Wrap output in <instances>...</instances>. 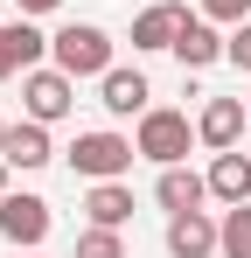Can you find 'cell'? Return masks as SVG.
Returning <instances> with one entry per match:
<instances>
[{
	"instance_id": "12",
	"label": "cell",
	"mask_w": 251,
	"mask_h": 258,
	"mask_svg": "<svg viewBox=\"0 0 251 258\" xmlns=\"http://www.w3.org/2000/svg\"><path fill=\"white\" fill-rule=\"evenodd\" d=\"M154 203H161L167 216L203 210V203H209V174H196V168H161V181H154Z\"/></svg>"
},
{
	"instance_id": "1",
	"label": "cell",
	"mask_w": 251,
	"mask_h": 258,
	"mask_svg": "<svg viewBox=\"0 0 251 258\" xmlns=\"http://www.w3.org/2000/svg\"><path fill=\"white\" fill-rule=\"evenodd\" d=\"M49 56H56V70H70V77H105V70H112V35H105L98 21H63V28L49 35Z\"/></svg>"
},
{
	"instance_id": "22",
	"label": "cell",
	"mask_w": 251,
	"mask_h": 258,
	"mask_svg": "<svg viewBox=\"0 0 251 258\" xmlns=\"http://www.w3.org/2000/svg\"><path fill=\"white\" fill-rule=\"evenodd\" d=\"M14 258H42V251H14Z\"/></svg>"
},
{
	"instance_id": "13",
	"label": "cell",
	"mask_w": 251,
	"mask_h": 258,
	"mask_svg": "<svg viewBox=\"0 0 251 258\" xmlns=\"http://www.w3.org/2000/svg\"><path fill=\"white\" fill-rule=\"evenodd\" d=\"M181 21H189V7H174V0H154L147 14H133V49H174Z\"/></svg>"
},
{
	"instance_id": "15",
	"label": "cell",
	"mask_w": 251,
	"mask_h": 258,
	"mask_svg": "<svg viewBox=\"0 0 251 258\" xmlns=\"http://www.w3.org/2000/svg\"><path fill=\"white\" fill-rule=\"evenodd\" d=\"M84 216H91V223H105V230H119L126 216H133V188H126V181H91Z\"/></svg>"
},
{
	"instance_id": "18",
	"label": "cell",
	"mask_w": 251,
	"mask_h": 258,
	"mask_svg": "<svg viewBox=\"0 0 251 258\" xmlns=\"http://www.w3.org/2000/svg\"><path fill=\"white\" fill-rule=\"evenodd\" d=\"M223 56H230L237 70H251V21H237V28L223 35Z\"/></svg>"
},
{
	"instance_id": "10",
	"label": "cell",
	"mask_w": 251,
	"mask_h": 258,
	"mask_svg": "<svg viewBox=\"0 0 251 258\" xmlns=\"http://www.w3.org/2000/svg\"><path fill=\"white\" fill-rule=\"evenodd\" d=\"M147 98H154V91H147V77H140V70H119V63H112V70L98 77V105H105L112 119H133V112H147Z\"/></svg>"
},
{
	"instance_id": "14",
	"label": "cell",
	"mask_w": 251,
	"mask_h": 258,
	"mask_svg": "<svg viewBox=\"0 0 251 258\" xmlns=\"http://www.w3.org/2000/svg\"><path fill=\"white\" fill-rule=\"evenodd\" d=\"M209 196H216V203H251V161L237 147H223V154L209 161Z\"/></svg>"
},
{
	"instance_id": "24",
	"label": "cell",
	"mask_w": 251,
	"mask_h": 258,
	"mask_svg": "<svg viewBox=\"0 0 251 258\" xmlns=\"http://www.w3.org/2000/svg\"><path fill=\"white\" fill-rule=\"evenodd\" d=\"M244 105H251V98H244Z\"/></svg>"
},
{
	"instance_id": "2",
	"label": "cell",
	"mask_w": 251,
	"mask_h": 258,
	"mask_svg": "<svg viewBox=\"0 0 251 258\" xmlns=\"http://www.w3.org/2000/svg\"><path fill=\"white\" fill-rule=\"evenodd\" d=\"M189 140H196L189 112H167V105H147V112H140V133H133V147H140L154 168H181V161H189Z\"/></svg>"
},
{
	"instance_id": "16",
	"label": "cell",
	"mask_w": 251,
	"mask_h": 258,
	"mask_svg": "<svg viewBox=\"0 0 251 258\" xmlns=\"http://www.w3.org/2000/svg\"><path fill=\"white\" fill-rule=\"evenodd\" d=\"M216 258H251V203H230L223 210V244Z\"/></svg>"
},
{
	"instance_id": "6",
	"label": "cell",
	"mask_w": 251,
	"mask_h": 258,
	"mask_svg": "<svg viewBox=\"0 0 251 258\" xmlns=\"http://www.w3.org/2000/svg\"><path fill=\"white\" fill-rule=\"evenodd\" d=\"M216 244H223V223L209 210L167 216V258H216Z\"/></svg>"
},
{
	"instance_id": "4",
	"label": "cell",
	"mask_w": 251,
	"mask_h": 258,
	"mask_svg": "<svg viewBox=\"0 0 251 258\" xmlns=\"http://www.w3.org/2000/svg\"><path fill=\"white\" fill-rule=\"evenodd\" d=\"M70 105H77V77H70V70H56V63H49V70H21V112H28V119H42V126H56V119H70Z\"/></svg>"
},
{
	"instance_id": "17",
	"label": "cell",
	"mask_w": 251,
	"mask_h": 258,
	"mask_svg": "<svg viewBox=\"0 0 251 258\" xmlns=\"http://www.w3.org/2000/svg\"><path fill=\"white\" fill-rule=\"evenodd\" d=\"M77 258H126V244H119V230H105V223H91L77 237Z\"/></svg>"
},
{
	"instance_id": "21",
	"label": "cell",
	"mask_w": 251,
	"mask_h": 258,
	"mask_svg": "<svg viewBox=\"0 0 251 258\" xmlns=\"http://www.w3.org/2000/svg\"><path fill=\"white\" fill-rule=\"evenodd\" d=\"M7 196H14V188H7V161H0V203H7Z\"/></svg>"
},
{
	"instance_id": "19",
	"label": "cell",
	"mask_w": 251,
	"mask_h": 258,
	"mask_svg": "<svg viewBox=\"0 0 251 258\" xmlns=\"http://www.w3.org/2000/svg\"><path fill=\"white\" fill-rule=\"evenodd\" d=\"M203 14H209V21H230V28H237V21H251V0H203Z\"/></svg>"
},
{
	"instance_id": "5",
	"label": "cell",
	"mask_w": 251,
	"mask_h": 258,
	"mask_svg": "<svg viewBox=\"0 0 251 258\" xmlns=\"http://www.w3.org/2000/svg\"><path fill=\"white\" fill-rule=\"evenodd\" d=\"M49 203L42 196H7L0 203V237L14 244V251H42V237H49Z\"/></svg>"
},
{
	"instance_id": "20",
	"label": "cell",
	"mask_w": 251,
	"mask_h": 258,
	"mask_svg": "<svg viewBox=\"0 0 251 258\" xmlns=\"http://www.w3.org/2000/svg\"><path fill=\"white\" fill-rule=\"evenodd\" d=\"M14 7H21V14H56L63 0H14Z\"/></svg>"
},
{
	"instance_id": "11",
	"label": "cell",
	"mask_w": 251,
	"mask_h": 258,
	"mask_svg": "<svg viewBox=\"0 0 251 258\" xmlns=\"http://www.w3.org/2000/svg\"><path fill=\"white\" fill-rule=\"evenodd\" d=\"M174 56H181V70H209V63H223V35H216V21H209V14H189L181 35H174Z\"/></svg>"
},
{
	"instance_id": "7",
	"label": "cell",
	"mask_w": 251,
	"mask_h": 258,
	"mask_svg": "<svg viewBox=\"0 0 251 258\" xmlns=\"http://www.w3.org/2000/svg\"><path fill=\"white\" fill-rule=\"evenodd\" d=\"M42 56H49V35H42L28 14H21V21H0V84H7L14 70H35Z\"/></svg>"
},
{
	"instance_id": "3",
	"label": "cell",
	"mask_w": 251,
	"mask_h": 258,
	"mask_svg": "<svg viewBox=\"0 0 251 258\" xmlns=\"http://www.w3.org/2000/svg\"><path fill=\"white\" fill-rule=\"evenodd\" d=\"M133 154H140V147H133L126 133H77V147H70L63 161H70V174H84V181H119V174L133 168Z\"/></svg>"
},
{
	"instance_id": "23",
	"label": "cell",
	"mask_w": 251,
	"mask_h": 258,
	"mask_svg": "<svg viewBox=\"0 0 251 258\" xmlns=\"http://www.w3.org/2000/svg\"><path fill=\"white\" fill-rule=\"evenodd\" d=\"M0 140H7V126H0Z\"/></svg>"
},
{
	"instance_id": "8",
	"label": "cell",
	"mask_w": 251,
	"mask_h": 258,
	"mask_svg": "<svg viewBox=\"0 0 251 258\" xmlns=\"http://www.w3.org/2000/svg\"><path fill=\"white\" fill-rule=\"evenodd\" d=\"M244 119H251V105H244V98H209L203 112H196V140H203L209 154H223V147H237Z\"/></svg>"
},
{
	"instance_id": "9",
	"label": "cell",
	"mask_w": 251,
	"mask_h": 258,
	"mask_svg": "<svg viewBox=\"0 0 251 258\" xmlns=\"http://www.w3.org/2000/svg\"><path fill=\"white\" fill-rule=\"evenodd\" d=\"M0 161L7 168H21V174H35L56 161V147H49V126L42 119H21V126H7V140H0Z\"/></svg>"
}]
</instances>
